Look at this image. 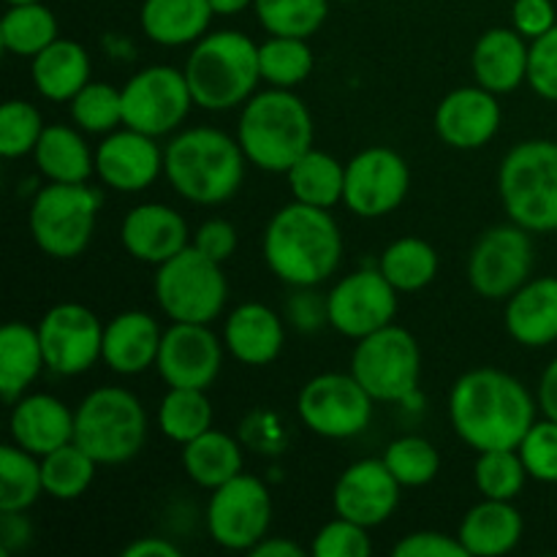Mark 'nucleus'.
<instances>
[{
	"mask_svg": "<svg viewBox=\"0 0 557 557\" xmlns=\"http://www.w3.org/2000/svg\"><path fill=\"white\" fill-rule=\"evenodd\" d=\"M449 419L471 449H517L536 422V403L515 375L479 368L451 386Z\"/></svg>",
	"mask_w": 557,
	"mask_h": 557,
	"instance_id": "obj_1",
	"label": "nucleus"
},
{
	"mask_svg": "<svg viewBox=\"0 0 557 557\" xmlns=\"http://www.w3.org/2000/svg\"><path fill=\"white\" fill-rule=\"evenodd\" d=\"M264 259L272 275L288 286H319L341 267V226L324 207L302 205L294 199L267 223Z\"/></svg>",
	"mask_w": 557,
	"mask_h": 557,
	"instance_id": "obj_2",
	"label": "nucleus"
},
{
	"mask_svg": "<svg viewBox=\"0 0 557 557\" xmlns=\"http://www.w3.org/2000/svg\"><path fill=\"white\" fill-rule=\"evenodd\" d=\"M239 141L218 128H188L163 150V174L183 199L194 205H223L245 177Z\"/></svg>",
	"mask_w": 557,
	"mask_h": 557,
	"instance_id": "obj_3",
	"label": "nucleus"
},
{
	"mask_svg": "<svg viewBox=\"0 0 557 557\" xmlns=\"http://www.w3.org/2000/svg\"><path fill=\"white\" fill-rule=\"evenodd\" d=\"M237 141L253 166L286 174L313 147V117L286 87L253 92L245 101Z\"/></svg>",
	"mask_w": 557,
	"mask_h": 557,
	"instance_id": "obj_4",
	"label": "nucleus"
},
{
	"mask_svg": "<svg viewBox=\"0 0 557 557\" xmlns=\"http://www.w3.org/2000/svg\"><path fill=\"white\" fill-rule=\"evenodd\" d=\"M185 79L196 107L210 112L239 107L253 96L261 79L259 44L237 30L207 33L185 63Z\"/></svg>",
	"mask_w": 557,
	"mask_h": 557,
	"instance_id": "obj_5",
	"label": "nucleus"
},
{
	"mask_svg": "<svg viewBox=\"0 0 557 557\" xmlns=\"http://www.w3.org/2000/svg\"><path fill=\"white\" fill-rule=\"evenodd\" d=\"M498 194L517 226L557 232V141L528 139L506 152Z\"/></svg>",
	"mask_w": 557,
	"mask_h": 557,
	"instance_id": "obj_6",
	"label": "nucleus"
},
{
	"mask_svg": "<svg viewBox=\"0 0 557 557\" xmlns=\"http://www.w3.org/2000/svg\"><path fill=\"white\" fill-rule=\"evenodd\" d=\"M147 438V413L123 386L90 392L74 411V444L98 466H120L136 457Z\"/></svg>",
	"mask_w": 557,
	"mask_h": 557,
	"instance_id": "obj_7",
	"label": "nucleus"
},
{
	"mask_svg": "<svg viewBox=\"0 0 557 557\" xmlns=\"http://www.w3.org/2000/svg\"><path fill=\"white\" fill-rule=\"evenodd\" d=\"M101 194L87 183H49L33 199L30 234L52 259H76L90 245Z\"/></svg>",
	"mask_w": 557,
	"mask_h": 557,
	"instance_id": "obj_8",
	"label": "nucleus"
},
{
	"mask_svg": "<svg viewBox=\"0 0 557 557\" xmlns=\"http://www.w3.org/2000/svg\"><path fill=\"white\" fill-rule=\"evenodd\" d=\"M156 299L172 321L210 324L226 305L228 283L218 261L188 245L158 264Z\"/></svg>",
	"mask_w": 557,
	"mask_h": 557,
	"instance_id": "obj_9",
	"label": "nucleus"
},
{
	"mask_svg": "<svg viewBox=\"0 0 557 557\" xmlns=\"http://www.w3.org/2000/svg\"><path fill=\"white\" fill-rule=\"evenodd\" d=\"M422 354L417 337L389 324L362 337L354 348L351 375L375 403H406L417 395Z\"/></svg>",
	"mask_w": 557,
	"mask_h": 557,
	"instance_id": "obj_10",
	"label": "nucleus"
},
{
	"mask_svg": "<svg viewBox=\"0 0 557 557\" xmlns=\"http://www.w3.org/2000/svg\"><path fill=\"white\" fill-rule=\"evenodd\" d=\"M373 403L351 373H321L302 386L297 411L310 433L343 441L364 433L373 419Z\"/></svg>",
	"mask_w": 557,
	"mask_h": 557,
	"instance_id": "obj_11",
	"label": "nucleus"
},
{
	"mask_svg": "<svg viewBox=\"0 0 557 557\" xmlns=\"http://www.w3.org/2000/svg\"><path fill=\"white\" fill-rule=\"evenodd\" d=\"M270 522L272 498L261 479L239 473L212 490L207 504V531L223 549L250 553L267 536Z\"/></svg>",
	"mask_w": 557,
	"mask_h": 557,
	"instance_id": "obj_12",
	"label": "nucleus"
},
{
	"mask_svg": "<svg viewBox=\"0 0 557 557\" xmlns=\"http://www.w3.org/2000/svg\"><path fill=\"white\" fill-rule=\"evenodd\" d=\"M531 234L515 221L487 228L468 256V283L484 299H509L531 281Z\"/></svg>",
	"mask_w": 557,
	"mask_h": 557,
	"instance_id": "obj_13",
	"label": "nucleus"
},
{
	"mask_svg": "<svg viewBox=\"0 0 557 557\" xmlns=\"http://www.w3.org/2000/svg\"><path fill=\"white\" fill-rule=\"evenodd\" d=\"M194 107L185 71L152 65L131 76L123 87V125L147 136H163L177 128Z\"/></svg>",
	"mask_w": 557,
	"mask_h": 557,
	"instance_id": "obj_14",
	"label": "nucleus"
},
{
	"mask_svg": "<svg viewBox=\"0 0 557 557\" xmlns=\"http://www.w3.org/2000/svg\"><path fill=\"white\" fill-rule=\"evenodd\" d=\"M47 368L58 375H79L90 370L103 354V326L90 308L63 302L47 310L38 321Z\"/></svg>",
	"mask_w": 557,
	"mask_h": 557,
	"instance_id": "obj_15",
	"label": "nucleus"
},
{
	"mask_svg": "<svg viewBox=\"0 0 557 557\" xmlns=\"http://www.w3.org/2000/svg\"><path fill=\"white\" fill-rule=\"evenodd\" d=\"M411 185V172L400 152L370 147L346 166L343 201L359 218H384L403 205Z\"/></svg>",
	"mask_w": 557,
	"mask_h": 557,
	"instance_id": "obj_16",
	"label": "nucleus"
},
{
	"mask_svg": "<svg viewBox=\"0 0 557 557\" xmlns=\"http://www.w3.org/2000/svg\"><path fill=\"white\" fill-rule=\"evenodd\" d=\"M397 288L381 270H357L343 277L326 297V319L341 335L362 341L392 324Z\"/></svg>",
	"mask_w": 557,
	"mask_h": 557,
	"instance_id": "obj_17",
	"label": "nucleus"
},
{
	"mask_svg": "<svg viewBox=\"0 0 557 557\" xmlns=\"http://www.w3.org/2000/svg\"><path fill=\"white\" fill-rule=\"evenodd\" d=\"M223 364V348L215 332L207 324L174 321L163 332L161 351H158V373L169 386H188V389H210L215 384Z\"/></svg>",
	"mask_w": 557,
	"mask_h": 557,
	"instance_id": "obj_18",
	"label": "nucleus"
},
{
	"mask_svg": "<svg viewBox=\"0 0 557 557\" xmlns=\"http://www.w3.org/2000/svg\"><path fill=\"white\" fill-rule=\"evenodd\" d=\"M400 487L403 484L392 476L384 460H359L337 479L332 504L337 517L375 528L395 515L400 504Z\"/></svg>",
	"mask_w": 557,
	"mask_h": 557,
	"instance_id": "obj_19",
	"label": "nucleus"
},
{
	"mask_svg": "<svg viewBox=\"0 0 557 557\" xmlns=\"http://www.w3.org/2000/svg\"><path fill=\"white\" fill-rule=\"evenodd\" d=\"M96 172L109 188L136 194L156 183L163 172V152L156 145V136L134 128L112 131L96 150Z\"/></svg>",
	"mask_w": 557,
	"mask_h": 557,
	"instance_id": "obj_20",
	"label": "nucleus"
},
{
	"mask_svg": "<svg viewBox=\"0 0 557 557\" xmlns=\"http://www.w3.org/2000/svg\"><path fill=\"white\" fill-rule=\"evenodd\" d=\"M500 128V103L487 87L451 90L435 109V131L455 150H479Z\"/></svg>",
	"mask_w": 557,
	"mask_h": 557,
	"instance_id": "obj_21",
	"label": "nucleus"
},
{
	"mask_svg": "<svg viewBox=\"0 0 557 557\" xmlns=\"http://www.w3.org/2000/svg\"><path fill=\"white\" fill-rule=\"evenodd\" d=\"M123 248L145 264H163L188 248V223L166 205H139L120 226Z\"/></svg>",
	"mask_w": 557,
	"mask_h": 557,
	"instance_id": "obj_22",
	"label": "nucleus"
},
{
	"mask_svg": "<svg viewBox=\"0 0 557 557\" xmlns=\"http://www.w3.org/2000/svg\"><path fill=\"white\" fill-rule=\"evenodd\" d=\"M163 332L145 310H125L103 326L101 359L120 375L145 373L158 362Z\"/></svg>",
	"mask_w": 557,
	"mask_h": 557,
	"instance_id": "obj_23",
	"label": "nucleus"
},
{
	"mask_svg": "<svg viewBox=\"0 0 557 557\" xmlns=\"http://www.w3.org/2000/svg\"><path fill=\"white\" fill-rule=\"evenodd\" d=\"M11 438L30 455L44 457L74 441V411L52 395L20 397L11 408Z\"/></svg>",
	"mask_w": 557,
	"mask_h": 557,
	"instance_id": "obj_24",
	"label": "nucleus"
},
{
	"mask_svg": "<svg viewBox=\"0 0 557 557\" xmlns=\"http://www.w3.org/2000/svg\"><path fill=\"white\" fill-rule=\"evenodd\" d=\"M528 54H531V47L525 44L522 33H517L515 27L511 30L493 27L473 47V76L490 92L504 96L528 82Z\"/></svg>",
	"mask_w": 557,
	"mask_h": 557,
	"instance_id": "obj_25",
	"label": "nucleus"
},
{
	"mask_svg": "<svg viewBox=\"0 0 557 557\" xmlns=\"http://www.w3.org/2000/svg\"><path fill=\"white\" fill-rule=\"evenodd\" d=\"M223 343L248 368H264L283 351V321L261 302H245L226 319Z\"/></svg>",
	"mask_w": 557,
	"mask_h": 557,
	"instance_id": "obj_26",
	"label": "nucleus"
},
{
	"mask_svg": "<svg viewBox=\"0 0 557 557\" xmlns=\"http://www.w3.org/2000/svg\"><path fill=\"white\" fill-rule=\"evenodd\" d=\"M506 330L528 348H544L557 341V277H536L511 294Z\"/></svg>",
	"mask_w": 557,
	"mask_h": 557,
	"instance_id": "obj_27",
	"label": "nucleus"
},
{
	"mask_svg": "<svg viewBox=\"0 0 557 557\" xmlns=\"http://www.w3.org/2000/svg\"><path fill=\"white\" fill-rule=\"evenodd\" d=\"M457 539L468 555L495 557L506 555L520 544L522 539V515L511 506V500L484 498L473 506L460 522Z\"/></svg>",
	"mask_w": 557,
	"mask_h": 557,
	"instance_id": "obj_28",
	"label": "nucleus"
},
{
	"mask_svg": "<svg viewBox=\"0 0 557 557\" xmlns=\"http://www.w3.org/2000/svg\"><path fill=\"white\" fill-rule=\"evenodd\" d=\"M212 11L210 0H145L141 3V30L161 47H183L207 36Z\"/></svg>",
	"mask_w": 557,
	"mask_h": 557,
	"instance_id": "obj_29",
	"label": "nucleus"
},
{
	"mask_svg": "<svg viewBox=\"0 0 557 557\" xmlns=\"http://www.w3.org/2000/svg\"><path fill=\"white\" fill-rule=\"evenodd\" d=\"M30 76L36 90L49 101H71L90 82V54L71 38H58L33 58Z\"/></svg>",
	"mask_w": 557,
	"mask_h": 557,
	"instance_id": "obj_30",
	"label": "nucleus"
},
{
	"mask_svg": "<svg viewBox=\"0 0 557 557\" xmlns=\"http://www.w3.org/2000/svg\"><path fill=\"white\" fill-rule=\"evenodd\" d=\"M41 368H47L44 359L41 337L33 326L11 321L0 330V395L9 406H14L22 392L38 379Z\"/></svg>",
	"mask_w": 557,
	"mask_h": 557,
	"instance_id": "obj_31",
	"label": "nucleus"
},
{
	"mask_svg": "<svg viewBox=\"0 0 557 557\" xmlns=\"http://www.w3.org/2000/svg\"><path fill=\"white\" fill-rule=\"evenodd\" d=\"M33 158L38 172L49 183H87L96 172V156L85 145L79 131L69 125H47Z\"/></svg>",
	"mask_w": 557,
	"mask_h": 557,
	"instance_id": "obj_32",
	"label": "nucleus"
},
{
	"mask_svg": "<svg viewBox=\"0 0 557 557\" xmlns=\"http://www.w3.org/2000/svg\"><path fill=\"white\" fill-rule=\"evenodd\" d=\"M183 468L190 482L215 490L243 473V449L232 435L210 428L199 438L183 444Z\"/></svg>",
	"mask_w": 557,
	"mask_h": 557,
	"instance_id": "obj_33",
	"label": "nucleus"
},
{
	"mask_svg": "<svg viewBox=\"0 0 557 557\" xmlns=\"http://www.w3.org/2000/svg\"><path fill=\"white\" fill-rule=\"evenodd\" d=\"M288 185H292L294 199L313 207H335L343 201V188H346V166L337 158L310 147L297 163L286 172Z\"/></svg>",
	"mask_w": 557,
	"mask_h": 557,
	"instance_id": "obj_34",
	"label": "nucleus"
},
{
	"mask_svg": "<svg viewBox=\"0 0 557 557\" xmlns=\"http://www.w3.org/2000/svg\"><path fill=\"white\" fill-rule=\"evenodd\" d=\"M0 41L11 54L36 58L49 44L58 41V20L41 0L9 5L0 22Z\"/></svg>",
	"mask_w": 557,
	"mask_h": 557,
	"instance_id": "obj_35",
	"label": "nucleus"
},
{
	"mask_svg": "<svg viewBox=\"0 0 557 557\" xmlns=\"http://www.w3.org/2000/svg\"><path fill=\"white\" fill-rule=\"evenodd\" d=\"M379 270L397 292H419L438 275V253L419 237H403L384 250Z\"/></svg>",
	"mask_w": 557,
	"mask_h": 557,
	"instance_id": "obj_36",
	"label": "nucleus"
},
{
	"mask_svg": "<svg viewBox=\"0 0 557 557\" xmlns=\"http://www.w3.org/2000/svg\"><path fill=\"white\" fill-rule=\"evenodd\" d=\"M41 493V457L16 444H5L0 449V511L30 509Z\"/></svg>",
	"mask_w": 557,
	"mask_h": 557,
	"instance_id": "obj_37",
	"label": "nucleus"
},
{
	"mask_svg": "<svg viewBox=\"0 0 557 557\" xmlns=\"http://www.w3.org/2000/svg\"><path fill=\"white\" fill-rule=\"evenodd\" d=\"M158 428L166 438L177 444L199 438L212 428V406L205 389H188V386H169L166 397L158 408Z\"/></svg>",
	"mask_w": 557,
	"mask_h": 557,
	"instance_id": "obj_38",
	"label": "nucleus"
},
{
	"mask_svg": "<svg viewBox=\"0 0 557 557\" xmlns=\"http://www.w3.org/2000/svg\"><path fill=\"white\" fill-rule=\"evenodd\" d=\"M96 468L98 462L79 444L71 441V444L41 457L44 493L58 500L79 498L96 479Z\"/></svg>",
	"mask_w": 557,
	"mask_h": 557,
	"instance_id": "obj_39",
	"label": "nucleus"
},
{
	"mask_svg": "<svg viewBox=\"0 0 557 557\" xmlns=\"http://www.w3.org/2000/svg\"><path fill=\"white\" fill-rule=\"evenodd\" d=\"M261 79L272 87H297L313 71V52L308 47V38L294 36H270L259 47Z\"/></svg>",
	"mask_w": 557,
	"mask_h": 557,
	"instance_id": "obj_40",
	"label": "nucleus"
},
{
	"mask_svg": "<svg viewBox=\"0 0 557 557\" xmlns=\"http://www.w3.org/2000/svg\"><path fill=\"white\" fill-rule=\"evenodd\" d=\"M256 16L270 36L310 38L330 14V0H256Z\"/></svg>",
	"mask_w": 557,
	"mask_h": 557,
	"instance_id": "obj_41",
	"label": "nucleus"
},
{
	"mask_svg": "<svg viewBox=\"0 0 557 557\" xmlns=\"http://www.w3.org/2000/svg\"><path fill=\"white\" fill-rule=\"evenodd\" d=\"M473 479L484 498L515 500L525 487L528 471L517 449H490L479 451Z\"/></svg>",
	"mask_w": 557,
	"mask_h": 557,
	"instance_id": "obj_42",
	"label": "nucleus"
},
{
	"mask_svg": "<svg viewBox=\"0 0 557 557\" xmlns=\"http://www.w3.org/2000/svg\"><path fill=\"white\" fill-rule=\"evenodd\" d=\"M69 103L74 123L87 134H112L123 125V90L107 82H87Z\"/></svg>",
	"mask_w": 557,
	"mask_h": 557,
	"instance_id": "obj_43",
	"label": "nucleus"
},
{
	"mask_svg": "<svg viewBox=\"0 0 557 557\" xmlns=\"http://www.w3.org/2000/svg\"><path fill=\"white\" fill-rule=\"evenodd\" d=\"M381 460L386 462L392 476L403 487H424V484H430L438 476L441 468L438 449L430 441L419 438V435H406V438L392 441Z\"/></svg>",
	"mask_w": 557,
	"mask_h": 557,
	"instance_id": "obj_44",
	"label": "nucleus"
},
{
	"mask_svg": "<svg viewBox=\"0 0 557 557\" xmlns=\"http://www.w3.org/2000/svg\"><path fill=\"white\" fill-rule=\"evenodd\" d=\"M44 120L38 109L27 101H5L0 109V156L22 158L36 150L44 134Z\"/></svg>",
	"mask_w": 557,
	"mask_h": 557,
	"instance_id": "obj_45",
	"label": "nucleus"
},
{
	"mask_svg": "<svg viewBox=\"0 0 557 557\" xmlns=\"http://www.w3.org/2000/svg\"><path fill=\"white\" fill-rule=\"evenodd\" d=\"M522 462H525L528 476L544 484H557V422L544 417L542 422H533L522 444L517 446Z\"/></svg>",
	"mask_w": 557,
	"mask_h": 557,
	"instance_id": "obj_46",
	"label": "nucleus"
},
{
	"mask_svg": "<svg viewBox=\"0 0 557 557\" xmlns=\"http://www.w3.org/2000/svg\"><path fill=\"white\" fill-rule=\"evenodd\" d=\"M370 553H373V542L368 536V528L346 517L326 522L313 539L315 557H368Z\"/></svg>",
	"mask_w": 557,
	"mask_h": 557,
	"instance_id": "obj_47",
	"label": "nucleus"
},
{
	"mask_svg": "<svg viewBox=\"0 0 557 557\" xmlns=\"http://www.w3.org/2000/svg\"><path fill=\"white\" fill-rule=\"evenodd\" d=\"M528 85L547 101H557V25L533 38L528 54Z\"/></svg>",
	"mask_w": 557,
	"mask_h": 557,
	"instance_id": "obj_48",
	"label": "nucleus"
},
{
	"mask_svg": "<svg viewBox=\"0 0 557 557\" xmlns=\"http://www.w3.org/2000/svg\"><path fill=\"white\" fill-rule=\"evenodd\" d=\"M397 557H471L457 536L438 531H419L403 539L395 547Z\"/></svg>",
	"mask_w": 557,
	"mask_h": 557,
	"instance_id": "obj_49",
	"label": "nucleus"
},
{
	"mask_svg": "<svg viewBox=\"0 0 557 557\" xmlns=\"http://www.w3.org/2000/svg\"><path fill=\"white\" fill-rule=\"evenodd\" d=\"M511 22L515 30L525 38H539L557 25L553 0H515L511 5Z\"/></svg>",
	"mask_w": 557,
	"mask_h": 557,
	"instance_id": "obj_50",
	"label": "nucleus"
},
{
	"mask_svg": "<svg viewBox=\"0 0 557 557\" xmlns=\"http://www.w3.org/2000/svg\"><path fill=\"white\" fill-rule=\"evenodd\" d=\"M194 248H199L201 253L210 256L212 261L223 264L228 256L237 250V228L232 226L223 218H212V221L201 223L199 232H196Z\"/></svg>",
	"mask_w": 557,
	"mask_h": 557,
	"instance_id": "obj_51",
	"label": "nucleus"
},
{
	"mask_svg": "<svg viewBox=\"0 0 557 557\" xmlns=\"http://www.w3.org/2000/svg\"><path fill=\"white\" fill-rule=\"evenodd\" d=\"M27 542H30V522L25 520V515L22 511H3V520H0V547H3V555L22 549Z\"/></svg>",
	"mask_w": 557,
	"mask_h": 557,
	"instance_id": "obj_52",
	"label": "nucleus"
},
{
	"mask_svg": "<svg viewBox=\"0 0 557 557\" xmlns=\"http://www.w3.org/2000/svg\"><path fill=\"white\" fill-rule=\"evenodd\" d=\"M123 557H180V547L161 536H141L123 549Z\"/></svg>",
	"mask_w": 557,
	"mask_h": 557,
	"instance_id": "obj_53",
	"label": "nucleus"
},
{
	"mask_svg": "<svg viewBox=\"0 0 557 557\" xmlns=\"http://www.w3.org/2000/svg\"><path fill=\"white\" fill-rule=\"evenodd\" d=\"M539 406H542L544 417L557 422V357L547 364L542 381H539Z\"/></svg>",
	"mask_w": 557,
	"mask_h": 557,
	"instance_id": "obj_54",
	"label": "nucleus"
},
{
	"mask_svg": "<svg viewBox=\"0 0 557 557\" xmlns=\"http://www.w3.org/2000/svg\"><path fill=\"white\" fill-rule=\"evenodd\" d=\"M253 557H302L305 549L299 544H294L292 539H275L264 536L253 549H250Z\"/></svg>",
	"mask_w": 557,
	"mask_h": 557,
	"instance_id": "obj_55",
	"label": "nucleus"
},
{
	"mask_svg": "<svg viewBox=\"0 0 557 557\" xmlns=\"http://www.w3.org/2000/svg\"><path fill=\"white\" fill-rule=\"evenodd\" d=\"M256 0H210L212 11H215L218 16H232V14H239V11H245L248 5H253Z\"/></svg>",
	"mask_w": 557,
	"mask_h": 557,
	"instance_id": "obj_56",
	"label": "nucleus"
},
{
	"mask_svg": "<svg viewBox=\"0 0 557 557\" xmlns=\"http://www.w3.org/2000/svg\"><path fill=\"white\" fill-rule=\"evenodd\" d=\"M9 5H20V3H38V0H5Z\"/></svg>",
	"mask_w": 557,
	"mask_h": 557,
	"instance_id": "obj_57",
	"label": "nucleus"
},
{
	"mask_svg": "<svg viewBox=\"0 0 557 557\" xmlns=\"http://www.w3.org/2000/svg\"><path fill=\"white\" fill-rule=\"evenodd\" d=\"M348 3H354V0H348Z\"/></svg>",
	"mask_w": 557,
	"mask_h": 557,
	"instance_id": "obj_58",
	"label": "nucleus"
}]
</instances>
